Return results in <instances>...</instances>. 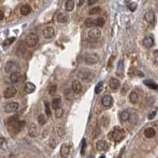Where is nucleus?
Returning <instances> with one entry per match:
<instances>
[{
    "label": "nucleus",
    "instance_id": "obj_40",
    "mask_svg": "<svg viewBox=\"0 0 158 158\" xmlns=\"http://www.w3.org/2000/svg\"><path fill=\"white\" fill-rule=\"evenodd\" d=\"M129 90V86L126 85V84H124L123 87H122V91H121V94H122V95H126V93L128 92Z\"/></svg>",
    "mask_w": 158,
    "mask_h": 158
},
{
    "label": "nucleus",
    "instance_id": "obj_11",
    "mask_svg": "<svg viewBox=\"0 0 158 158\" xmlns=\"http://www.w3.org/2000/svg\"><path fill=\"white\" fill-rule=\"evenodd\" d=\"M144 19L145 20V22L151 25L154 24V22H155V14H154V12L153 11H147L144 15Z\"/></svg>",
    "mask_w": 158,
    "mask_h": 158
},
{
    "label": "nucleus",
    "instance_id": "obj_13",
    "mask_svg": "<svg viewBox=\"0 0 158 158\" xmlns=\"http://www.w3.org/2000/svg\"><path fill=\"white\" fill-rule=\"evenodd\" d=\"M101 102H102V105L104 107L108 108V107H110L113 105V98L110 95H104Z\"/></svg>",
    "mask_w": 158,
    "mask_h": 158
},
{
    "label": "nucleus",
    "instance_id": "obj_2",
    "mask_svg": "<svg viewBox=\"0 0 158 158\" xmlns=\"http://www.w3.org/2000/svg\"><path fill=\"white\" fill-rule=\"evenodd\" d=\"M95 74L92 72H91L90 70H80L78 73V77L83 82L89 83L92 82V80L95 79Z\"/></svg>",
    "mask_w": 158,
    "mask_h": 158
},
{
    "label": "nucleus",
    "instance_id": "obj_24",
    "mask_svg": "<svg viewBox=\"0 0 158 158\" xmlns=\"http://www.w3.org/2000/svg\"><path fill=\"white\" fill-rule=\"evenodd\" d=\"M69 16L66 13H60L57 15V21L60 23H66L68 21Z\"/></svg>",
    "mask_w": 158,
    "mask_h": 158
},
{
    "label": "nucleus",
    "instance_id": "obj_27",
    "mask_svg": "<svg viewBox=\"0 0 158 158\" xmlns=\"http://www.w3.org/2000/svg\"><path fill=\"white\" fill-rule=\"evenodd\" d=\"M130 117V113L128 110H123L120 114V119L122 122H127V121H129Z\"/></svg>",
    "mask_w": 158,
    "mask_h": 158
},
{
    "label": "nucleus",
    "instance_id": "obj_12",
    "mask_svg": "<svg viewBox=\"0 0 158 158\" xmlns=\"http://www.w3.org/2000/svg\"><path fill=\"white\" fill-rule=\"evenodd\" d=\"M72 91L74 92V93L79 94L82 92L83 87H82L81 83H80L78 79H75V80H73V82H72Z\"/></svg>",
    "mask_w": 158,
    "mask_h": 158
},
{
    "label": "nucleus",
    "instance_id": "obj_35",
    "mask_svg": "<svg viewBox=\"0 0 158 158\" xmlns=\"http://www.w3.org/2000/svg\"><path fill=\"white\" fill-rule=\"evenodd\" d=\"M104 24H105V20L103 18H99L95 19V26H99V27H103Z\"/></svg>",
    "mask_w": 158,
    "mask_h": 158
},
{
    "label": "nucleus",
    "instance_id": "obj_25",
    "mask_svg": "<svg viewBox=\"0 0 158 158\" xmlns=\"http://www.w3.org/2000/svg\"><path fill=\"white\" fill-rule=\"evenodd\" d=\"M143 83H145V85L147 86L148 87H149L150 89H153V90H157L158 89L157 84L151 79H145V80H144Z\"/></svg>",
    "mask_w": 158,
    "mask_h": 158
},
{
    "label": "nucleus",
    "instance_id": "obj_30",
    "mask_svg": "<svg viewBox=\"0 0 158 158\" xmlns=\"http://www.w3.org/2000/svg\"><path fill=\"white\" fill-rule=\"evenodd\" d=\"M130 101L132 103L135 104L138 102V95L135 92H131L130 94Z\"/></svg>",
    "mask_w": 158,
    "mask_h": 158
},
{
    "label": "nucleus",
    "instance_id": "obj_5",
    "mask_svg": "<svg viewBox=\"0 0 158 158\" xmlns=\"http://www.w3.org/2000/svg\"><path fill=\"white\" fill-rule=\"evenodd\" d=\"M21 68H20L19 65L15 61L13 60H10L6 64L5 66V71L7 73H12L14 72H19Z\"/></svg>",
    "mask_w": 158,
    "mask_h": 158
},
{
    "label": "nucleus",
    "instance_id": "obj_31",
    "mask_svg": "<svg viewBox=\"0 0 158 158\" xmlns=\"http://www.w3.org/2000/svg\"><path fill=\"white\" fill-rule=\"evenodd\" d=\"M84 25L87 28H91V27H93L94 26H95V19H92V18H87L84 22Z\"/></svg>",
    "mask_w": 158,
    "mask_h": 158
},
{
    "label": "nucleus",
    "instance_id": "obj_10",
    "mask_svg": "<svg viewBox=\"0 0 158 158\" xmlns=\"http://www.w3.org/2000/svg\"><path fill=\"white\" fill-rule=\"evenodd\" d=\"M28 133L30 137H35L39 134V128L35 123H31L29 126Z\"/></svg>",
    "mask_w": 158,
    "mask_h": 158
},
{
    "label": "nucleus",
    "instance_id": "obj_23",
    "mask_svg": "<svg viewBox=\"0 0 158 158\" xmlns=\"http://www.w3.org/2000/svg\"><path fill=\"white\" fill-rule=\"evenodd\" d=\"M145 137L147 138H153L156 135V131L153 128H147L144 131Z\"/></svg>",
    "mask_w": 158,
    "mask_h": 158
},
{
    "label": "nucleus",
    "instance_id": "obj_9",
    "mask_svg": "<svg viewBox=\"0 0 158 158\" xmlns=\"http://www.w3.org/2000/svg\"><path fill=\"white\" fill-rule=\"evenodd\" d=\"M96 149L99 152H105L109 149V145L105 140H99L96 143Z\"/></svg>",
    "mask_w": 158,
    "mask_h": 158
},
{
    "label": "nucleus",
    "instance_id": "obj_29",
    "mask_svg": "<svg viewBox=\"0 0 158 158\" xmlns=\"http://www.w3.org/2000/svg\"><path fill=\"white\" fill-rule=\"evenodd\" d=\"M52 106L54 110L60 107L61 106V99H60V98L53 99V100L52 101Z\"/></svg>",
    "mask_w": 158,
    "mask_h": 158
},
{
    "label": "nucleus",
    "instance_id": "obj_45",
    "mask_svg": "<svg viewBox=\"0 0 158 158\" xmlns=\"http://www.w3.org/2000/svg\"><path fill=\"white\" fill-rule=\"evenodd\" d=\"M98 2V0H88V6H92L94 4H95V3Z\"/></svg>",
    "mask_w": 158,
    "mask_h": 158
},
{
    "label": "nucleus",
    "instance_id": "obj_6",
    "mask_svg": "<svg viewBox=\"0 0 158 158\" xmlns=\"http://www.w3.org/2000/svg\"><path fill=\"white\" fill-rule=\"evenodd\" d=\"M111 134H112V138L115 142H120V141H122L126 137V133L124 132V130L118 128V127H115Z\"/></svg>",
    "mask_w": 158,
    "mask_h": 158
},
{
    "label": "nucleus",
    "instance_id": "obj_1",
    "mask_svg": "<svg viewBox=\"0 0 158 158\" xmlns=\"http://www.w3.org/2000/svg\"><path fill=\"white\" fill-rule=\"evenodd\" d=\"M7 124H8L10 128L13 129L14 131H16V133H18L22 130L23 126H24L25 122L19 121L18 117H11L8 119Z\"/></svg>",
    "mask_w": 158,
    "mask_h": 158
},
{
    "label": "nucleus",
    "instance_id": "obj_16",
    "mask_svg": "<svg viewBox=\"0 0 158 158\" xmlns=\"http://www.w3.org/2000/svg\"><path fill=\"white\" fill-rule=\"evenodd\" d=\"M142 45L145 48L149 49L154 45V40L152 37H145L142 41Z\"/></svg>",
    "mask_w": 158,
    "mask_h": 158
},
{
    "label": "nucleus",
    "instance_id": "obj_14",
    "mask_svg": "<svg viewBox=\"0 0 158 158\" xmlns=\"http://www.w3.org/2000/svg\"><path fill=\"white\" fill-rule=\"evenodd\" d=\"M101 33L102 32L99 28H93L88 32V36L92 39H99L101 37Z\"/></svg>",
    "mask_w": 158,
    "mask_h": 158
},
{
    "label": "nucleus",
    "instance_id": "obj_41",
    "mask_svg": "<svg viewBox=\"0 0 158 158\" xmlns=\"http://www.w3.org/2000/svg\"><path fill=\"white\" fill-rule=\"evenodd\" d=\"M56 92V86L53 85L51 87V88H50V90H49V94L50 95H54Z\"/></svg>",
    "mask_w": 158,
    "mask_h": 158
},
{
    "label": "nucleus",
    "instance_id": "obj_17",
    "mask_svg": "<svg viewBox=\"0 0 158 158\" xmlns=\"http://www.w3.org/2000/svg\"><path fill=\"white\" fill-rule=\"evenodd\" d=\"M120 84H121L120 81L116 78L112 77V78L110 79V82H109L110 87L114 91H116L117 89H118V87H120Z\"/></svg>",
    "mask_w": 158,
    "mask_h": 158
},
{
    "label": "nucleus",
    "instance_id": "obj_46",
    "mask_svg": "<svg viewBox=\"0 0 158 158\" xmlns=\"http://www.w3.org/2000/svg\"><path fill=\"white\" fill-rule=\"evenodd\" d=\"M84 1L85 0H79V2H78V6H81L83 5V3H84Z\"/></svg>",
    "mask_w": 158,
    "mask_h": 158
},
{
    "label": "nucleus",
    "instance_id": "obj_15",
    "mask_svg": "<svg viewBox=\"0 0 158 158\" xmlns=\"http://www.w3.org/2000/svg\"><path fill=\"white\" fill-rule=\"evenodd\" d=\"M55 34V30L53 27H46L45 29L43 30V35H44V38L45 39H50L53 38V36Z\"/></svg>",
    "mask_w": 158,
    "mask_h": 158
},
{
    "label": "nucleus",
    "instance_id": "obj_38",
    "mask_svg": "<svg viewBox=\"0 0 158 158\" xmlns=\"http://www.w3.org/2000/svg\"><path fill=\"white\" fill-rule=\"evenodd\" d=\"M137 4L136 2H131L130 4L129 5V9H130V11H132V12H134L137 10Z\"/></svg>",
    "mask_w": 158,
    "mask_h": 158
},
{
    "label": "nucleus",
    "instance_id": "obj_47",
    "mask_svg": "<svg viewBox=\"0 0 158 158\" xmlns=\"http://www.w3.org/2000/svg\"><path fill=\"white\" fill-rule=\"evenodd\" d=\"M3 18H4V14H3V12L0 10V21L2 20Z\"/></svg>",
    "mask_w": 158,
    "mask_h": 158
},
{
    "label": "nucleus",
    "instance_id": "obj_44",
    "mask_svg": "<svg viewBox=\"0 0 158 158\" xmlns=\"http://www.w3.org/2000/svg\"><path fill=\"white\" fill-rule=\"evenodd\" d=\"M83 146H82V149H81V155H84V149L86 146V142H85V139L83 140Z\"/></svg>",
    "mask_w": 158,
    "mask_h": 158
},
{
    "label": "nucleus",
    "instance_id": "obj_19",
    "mask_svg": "<svg viewBox=\"0 0 158 158\" xmlns=\"http://www.w3.org/2000/svg\"><path fill=\"white\" fill-rule=\"evenodd\" d=\"M24 90L26 94H31L36 90V86L34 83H33L31 82H28L26 83V85L24 87Z\"/></svg>",
    "mask_w": 158,
    "mask_h": 158
},
{
    "label": "nucleus",
    "instance_id": "obj_33",
    "mask_svg": "<svg viewBox=\"0 0 158 158\" xmlns=\"http://www.w3.org/2000/svg\"><path fill=\"white\" fill-rule=\"evenodd\" d=\"M103 86H104V83L103 81H100L98 83V84L96 85L95 88V92L96 94H99L103 89Z\"/></svg>",
    "mask_w": 158,
    "mask_h": 158
},
{
    "label": "nucleus",
    "instance_id": "obj_26",
    "mask_svg": "<svg viewBox=\"0 0 158 158\" xmlns=\"http://www.w3.org/2000/svg\"><path fill=\"white\" fill-rule=\"evenodd\" d=\"M100 124H101V126H102L103 127H104V128H106V127L110 125L109 118L107 117L106 115H103L100 118Z\"/></svg>",
    "mask_w": 158,
    "mask_h": 158
},
{
    "label": "nucleus",
    "instance_id": "obj_18",
    "mask_svg": "<svg viewBox=\"0 0 158 158\" xmlns=\"http://www.w3.org/2000/svg\"><path fill=\"white\" fill-rule=\"evenodd\" d=\"M60 153L62 157H68L70 153V147L67 144H63L61 147H60Z\"/></svg>",
    "mask_w": 158,
    "mask_h": 158
},
{
    "label": "nucleus",
    "instance_id": "obj_39",
    "mask_svg": "<svg viewBox=\"0 0 158 158\" xmlns=\"http://www.w3.org/2000/svg\"><path fill=\"white\" fill-rule=\"evenodd\" d=\"M45 114L48 116H50L51 115V110H50V107H49V103L48 102H45Z\"/></svg>",
    "mask_w": 158,
    "mask_h": 158
},
{
    "label": "nucleus",
    "instance_id": "obj_20",
    "mask_svg": "<svg viewBox=\"0 0 158 158\" xmlns=\"http://www.w3.org/2000/svg\"><path fill=\"white\" fill-rule=\"evenodd\" d=\"M27 52L26 51V45H24V44H19L18 46V48H17V55H18V56H23L25 54H26V53Z\"/></svg>",
    "mask_w": 158,
    "mask_h": 158
},
{
    "label": "nucleus",
    "instance_id": "obj_21",
    "mask_svg": "<svg viewBox=\"0 0 158 158\" xmlns=\"http://www.w3.org/2000/svg\"><path fill=\"white\" fill-rule=\"evenodd\" d=\"M20 79H21V73L19 72H14L11 73V76H10V80L11 82L13 83H18Z\"/></svg>",
    "mask_w": 158,
    "mask_h": 158
},
{
    "label": "nucleus",
    "instance_id": "obj_28",
    "mask_svg": "<svg viewBox=\"0 0 158 158\" xmlns=\"http://www.w3.org/2000/svg\"><path fill=\"white\" fill-rule=\"evenodd\" d=\"M74 6H75V2L73 0H68L65 3V11L67 12L72 11L74 9Z\"/></svg>",
    "mask_w": 158,
    "mask_h": 158
},
{
    "label": "nucleus",
    "instance_id": "obj_34",
    "mask_svg": "<svg viewBox=\"0 0 158 158\" xmlns=\"http://www.w3.org/2000/svg\"><path fill=\"white\" fill-rule=\"evenodd\" d=\"M38 123L40 124L41 126H44L45 124L46 123V118H45V116L43 115V114H41L39 116H38Z\"/></svg>",
    "mask_w": 158,
    "mask_h": 158
},
{
    "label": "nucleus",
    "instance_id": "obj_43",
    "mask_svg": "<svg viewBox=\"0 0 158 158\" xmlns=\"http://www.w3.org/2000/svg\"><path fill=\"white\" fill-rule=\"evenodd\" d=\"M49 143H50V146H51L52 148H55L56 145V142L55 139H51Z\"/></svg>",
    "mask_w": 158,
    "mask_h": 158
},
{
    "label": "nucleus",
    "instance_id": "obj_32",
    "mask_svg": "<svg viewBox=\"0 0 158 158\" xmlns=\"http://www.w3.org/2000/svg\"><path fill=\"white\" fill-rule=\"evenodd\" d=\"M102 11V10L99 7V6H96V7H93L89 11V14L91 15H94V14H99Z\"/></svg>",
    "mask_w": 158,
    "mask_h": 158
},
{
    "label": "nucleus",
    "instance_id": "obj_37",
    "mask_svg": "<svg viewBox=\"0 0 158 158\" xmlns=\"http://www.w3.org/2000/svg\"><path fill=\"white\" fill-rule=\"evenodd\" d=\"M55 115L56 118H61L62 115H64V110L61 107H59V108L55 110Z\"/></svg>",
    "mask_w": 158,
    "mask_h": 158
},
{
    "label": "nucleus",
    "instance_id": "obj_42",
    "mask_svg": "<svg viewBox=\"0 0 158 158\" xmlns=\"http://www.w3.org/2000/svg\"><path fill=\"white\" fill-rule=\"evenodd\" d=\"M156 115H157V111H153V112H152V113H150L149 115V116H148V118L149 119H153L154 118V117L156 116Z\"/></svg>",
    "mask_w": 158,
    "mask_h": 158
},
{
    "label": "nucleus",
    "instance_id": "obj_3",
    "mask_svg": "<svg viewBox=\"0 0 158 158\" xmlns=\"http://www.w3.org/2000/svg\"><path fill=\"white\" fill-rule=\"evenodd\" d=\"M99 56L95 53H86L84 56V61L87 65H95L99 61Z\"/></svg>",
    "mask_w": 158,
    "mask_h": 158
},
{
    "label": "nucleus",
    "instance_id": "obj_4",
    "mask_svg": "<svg viewBox=\"0 0 158 158\" xmlns=\"http://www.w3.org/2000/svg\"><path fill=\"white\" fill-rule=\"evenodd\" d=\"M39 41V38L36 33H29L26 38V45L28 47H34Z\"/></svg>",
    "mask_w": 158,
    "mask_h": 158
},
{
    "label": "nucleus",
    "instance_id": "obj_22",
    "mask_svg": "<svg viewBox=\"0 0 158 158\" xmlns=\"http://www.w3.org/2000/svg\"><path fill=\"white\" fill-rule=\"evenodd\" d=\"M32 11V8L29 4H25L22 6L21 9H20V12L22 15H28Z\"/></svg>",
    "mask_w": 158,
    "mask_h": 158
},
{
    "label": "nucleus",
    "instance_id": "obj_8",
    "mask_svg": "<svg viewBox=\"0 0 158 158\" xmlns=\"http://www.w3.org/2000/svg\"><path fill=\"white\" fill-rule=\"evenodd\" d=\"M19 106V104L16 102H11L8 104H6L4 107V110H5V112L7 113V114H10V113H13L16 111L17 110H18Z\"/></svg>",
    "mask_w": 158,
    "mask_h": 158
},
{
    "label": "nucleus",
    "instance_id": "obj_36",
    "mask_svg": "<svg viewBox=\"0 0 158 158\" xmlns=\"http://www.w3.org/2000/svg\"><path fill=\"white\" fill-rule=\"evenodd\" d=\"M14 41H15V38L14 37H12V38H8V39L5 40V41H3L2 45L3 46H9V45H11Z\"/></svg>",
    "mask_w": 158,
    "mask_h": 158
},
{
    "label": "nucleus",
    "instance_id": "obj_7",
    "mask_svg": "<svg viewBox=\"0 0 158 158\" xmlns=\"http://www.w3.org/2000/svg\"><path fill=\"white\" fill-rule=\"evenodd\" d=\"M17 94V90L14 87L11 86L7 87L3 92V96L5 99H11L13 97H14Z\"/></svg>",
    "mask_w": 158,
    "mask_h": 158
}]
</instances>
